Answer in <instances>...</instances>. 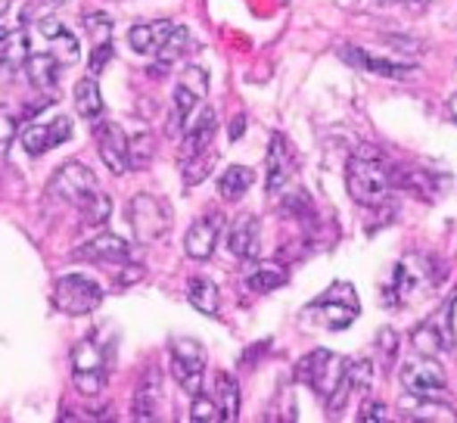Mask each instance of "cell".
Listing matches in <instances>:
<instances>
[{
	"label": "cell",
	"instance_id": "44dd1931",
	"mask_svg": "<svg viewBox=\"0 0 457 423\" xmlns=\"http://www.w3.org/2000/svg\"><path fill=\"white\" fill-rule=\"evenodd\" d=\"M215 128H218L215 112H212V109H203V115L193 121V128L184 134V140H181V162H184V159H190V156H199V153L212 150Z\"/></svg>",
	"mask_w": 457,
	"mask_h": 423
},
{
	"label": "cell",
	"instance_id": "d590c367",
	"mask_svg": "<svg viewBox=\"0 0 457 423\" xmlns=\"http://www.w3.org/2000/svg\"><path fill=\"white\" fill-rule=\"evenodd\" d=\"M193 399V405H190V420H205V423H212V420H221V414H218V405H215V399H209V395H190Z\"/></svg>",
	"mask_w": 457,
	"mask_h": 423
},
{
	"label": "cell",
	"instance_id": "6da1fadb",
	"mask_svg": "<svg viewBox=\"0 0 457 423\" xmlns=\"http://www.w3.org/2000/svg\"><path fill=\"white\" fill-rule=\"evenodd\" d=\"M345 187H349V196L358 203V206H367V209H377L389 200L392 187V165L379 156L377 150L364 146L358 150L355 156L349 159L345 165Z\"/></svg>",
	"mask_w": 457,
	"mask_h": 423
},
{
	"label": "cell",
	"instance_id": "d4e9b609",
	"mask_svg": "<svg viewBox=\"0 0 457 423\" xmlns=\"http://www.w3.org/2000/svg\"><path fill=\"white\" fill-rule=\"evenodd\" d=\"M255 184V171L246 169V165H230L221 178H218V194L228 203H237L246 196V190Z\"/></svg>",
	"mask_w": 457,
	"mask_h": 423
},
{
	"label": "cell",
	"instance_id": "7402d4cb",
	"mask_svg": "<svg viewBox=\"0 0 457 423\" xmlns=\"http://www.w3.org/2000/svg\"><path fill=\"white\" fill-rule=\"evenodd\" d=\"M171 29H175V22H169V19H156V22H140L134 25L131 31H128V44H131V50H137V54H156L159 47H162V41L171 35Z\"/></svg>",
	"mask_w": 457,
	"mask_h": 423
},
{
	"label": "cell",
	"instance_id": "5bb4252c",
	"mask_svg": "<svg viewBox=\"0 0 457 423\" xmlns=\"http://www.w3.org/2000/svg\"><path fill=\"white\" fill-rule=\"evenodd\" d=\"M96 153H100L103 165L112 175H125L131 169V153H128V134L115 121H103V128L96 131Z\"/></svg>",
	"mask_w": 457,
	"mask_h": 423
},
{
	"label": "cell",
	"instance_id": "2e32d148",
	"mask_svg": "<svg viewBox=\"0 0 457 423\" xmlns=\"http://www.w3.org/2000/svg\"><path fill=\"white\" fill-rule=\"evenodd\" d=\"M228 249L243 261H255L262 253V224L255 215H240L228 234Z\"/></svg>",
	"mask_w": 457,
	"mask_h": 423
},
{
	"label": "cell",
	"instance_id": "ab89813d",
	"mask_svg": "<svg viewBox=\"0 0 457 423\" xmlns=\"http://www.w3.org/2000/svg\"><path fill=\"white\" fill-rule=\"evenodd\" d=\"M12 140H16V115H10V109L0 106V153L10 150Z\"/></svg>",
	"mask_w": 457,
	"mask_h": 423
},
{
	"label": "cell",
	"instance_id": "603a6c76",
	"mask_svg": "<svg viewBox=\"0 0 457 423\" xmlns=\"http://www.w3.org/2000/svg\"><path fill=\"white\" fill-rule=\"evenodd\" d=\"M25 75H29V81L37 87V91H50V87H56V81H60L62 75V62L56 60L54 54H35L25 60Z\"/></svg>",
	"mask_w": 457,
	"mask_h": 423
},
{
	"label": "cell",
	"instance_id": "ee69618b",
	"mask_svg": "<svg viewBox=\"0 0 457 423\" xmlns=\"http://www.w3.org/2000/svg\"><path fill=\"white\" fill-rule=\"evenodd\" d=\"M243 128H246V119H243V115H237L234 125H230V140H240Z\"/></svg>",
	"mask_w": 457,
	"mask_h": 423
},
{
	"label": "cell",
	"instance_id": "c3c4849f",
	"mask_svg": "<svg viewBox=\"0 0 457 423\" xmlns=\"http://www.w3.org/2000/svg\"><path fill=\"white\" fill-rule=\"evenodd\" d=\"M6 6H10V0H0V16L6 12Z\"/></svg>",
	"mask_w": 457,
	"mask_h": 423
},
{
	"label": "cell",
	"instance_id": "bcb514c9",
	"mask_svg": "<svg viewBox=\"0 0 457 423\" xmlns=\"http://www.w3.org/2000/svg\"><path fill=\"white\" fill-rule=\"evenodd\" d=\"M448 115H452V119L457 121V94H454L452 100H448Z\"/></svg>",
	"mask_w": 457,
	"mask_h": 423
},
{
	"label": "cell",
	"instance_id": "7dc6e473",
	"mask_svg": "<svg viewBox=\"0 0 457 423\" xmlns=\"http://www.w3.org/2000/svg\"><path fill=\"white\" fill-rule=\"evenodd\" d=\"M389 4H414V0H389ZM417 4H427V0H417Z\"/></svg>",
	"mask_w": 457,
	"mask_h": 423
},
{
	"label": "cell",
	"instance_id": "f35d334b",
	"mask_svg": "<svg viewBox=\"0 0 457 423\" xmlns=\"http://www.w3.org/2000/svg\"><path fill=\"white\" fill-rule=\"evenodd\" d=\"M128 153H131V165H146L153 156V140L140 134V137L128 140Z\"/></svg>",
	"mask_w": 457,
	"mask_h": 423
},
{
	"label": "cell",
	"instance_id": "8fae6325",
	"mask_svg": "<svg viewBox=\"0 0 457 423\" xmlns=\"http://www.w3.org/2000/svg\"><path fill=\"white\" fill-rule=\"evenodd\" d=\"M402 386L411 395H445V370L429 355L411 358L402 364Z\"/></svg>",
	"mask_w": 457,
	"mask_h": 423
},
{
	"label": "cell",
	"instance_id": "ffe728a7",
	"mask_svg": "<svg viewBox=\"0 0 457 423\" xmlns=\"http://www.w3.org/2000/svg\"><path fill=\"white\" fill-rule=\"evenodd\" d=\"M402 414L404 420H445L454 423L457 414L452 405L439 402V395H404L402 399Z\"/></svg>",
	"mask_w": 457,
	"mask_h": 423
},
{
	"label": "cell",
	"instance_id": "7a4b0ae2",
	"mask_svg": "<svg viewBox=\"0 0 457 423\" xmlns=\"http://www.w3.org/2000/svg\"><path fill=\"white\" fill-rule=\"evenodd\" d=\"M358 311H361V303H358V293L349 280H339L333 284L327 293H320L312 305H308V315L318 320L327 330H345L358 320Z\"/></svg>",
	"mask_w": 457,
	"mask_h": 423
},
{
	"label": "cell",
	"instance_id": "e575fe53",
	"mask_svg": "<svg viewBox=\"0 0 457 423\" xmlns=\"http://www.w3.org/2000/svg\"><path fill=\"white\" fill-rule=\"evenodd\" d=\"M81 209V221L85 224H91V228H100V224H106L109 221V215H112V200L109 196H103L100 190L91 196V200L85 203V206H79Z\"/></svg>",
	"mask_w": 457,
	"mask_h": 423
},
{
	"label": "cell",
	"instance_id": "d6a6232c",
	"mask_svg": "<svg viewBox=\"0 0 457 423\" xmlns=\"http://www.w3.org/2000/svg\"><path fill=\"white\" fill-rule=\"evenodd\" d=\"M215 159H218L215 150H205V153H199V156L184 159L181 171H184V184H187V187H196V184L212 171V162H215Z\"/></svg>",
	"mask_w": 457,
	"mask_h": 423
},
{
	"label": "cell",
	"instance_id": "cb8c5ba5",
	"mask_svg": "<svg viewBox=\"0 0 457 423\" xmlns=\"http://www.w3.org/2000/svg\"><path fill=\"white\" fill-rule=\"evenodd\" d=\"M187 299H190L193 309L203 311V315H209V318H215L218 309H221V293H218V286L212 284L209 278L187 280Z\"/></svg>",
	"mask_w": 457,
	"mask_h": 423
},
{
	"label": "cell",
	"instance_id": "5b68a950",
	"mask_svg": "<svg viewBox=\"0 0 457 423\" xmlns=\"http://www.w3.org/2000/svg\"><path fill=\"white\" fill-rule=\"evenodd\" d=\"M128 224L137 243H156L171 230V209L153 194H137L128 206Z\"/></svg>",
	"mask_w": 457,
	"mask_h": 423
},
{
	"label": "cell",
	"instance_id": "60d3db41",
	"mask_svg": "<svg viewBox=\"0 0 457 423\" xmlns=\"http://www.w3.org/2000/svg\"><path fill=\"white\" fill-rule=\"evenodd\" d=\"M109 60H112V44H109V41L96 44L94 54H91V75H100L103 69L109 66Z\"/></svg>",
	"mask_w": 457,
	"mask_h": 423
},
{
	"label": "cell",
	"instance_id": "1f68e13d",
	"mask_svg": "<svg viewBox=\"0 0 457 423\" xmlns=\"http://www.w3.org/2000/svg\"><path fill=\"white\" fill-rule=\"evenodd\" d=\"M345 383H349L352 393H367L373 383V361L370 358H355V361H345Z\"/></svg>",
	"mask_w": 457,
	"mask_h": 423
},
{
	"label": "cell",
	"instance_id": "e0dca14e",
	"mask_svg": "<svg viewBox=\"0 0 457 423\" xmlns=\"http://www.w3.org/2000/svg\"><path fill=\"white\" fill-rule=\"evenodd\" d=\"M293 175V150H289V140L283 134H274L271 144H268L265 156V184L271 194L283 190V184H289Z\"/></svg>",
	"mask_w": 457,
	"mask_h": 423
},
{
	"label": "cell",
	"instance_id": "4dcf8cb0",
	"mask_svg": "<svg viewBox=\"0 0 457 423\" xmlns=\"http://www.w3.org/2000/svg\"><path fill=\"white\" fill-rule=\"evenodd\" d=\"M29 56H31V47H29V37L25 35L4 37V44H0V69H6V72H19Z\"/></svg>",
	"mask_w": 457,
	"mask_h": 423
},
{
	"label": "cell",
	"instance_id": "9a60e30c",
	"mask_svg": "<svg viewBox=\"0 0 457 423\" xmlns=\"http://www.w3.org/2000/svg\"><path fill=\"white\" fill-rule=\"evenodd\" d=\"M72 137V119L69 115H56L50 125H29L22 131V150L29 156H41V153L54 150V146L66 144Z\"/></svg>",
	"mask_w": 457,
	"mask_h": 423
},
{
	"label": "cell",
	"instance_id": "8d00e7d4",
	"mask_svg": "<svg viewBox=\"0 0 457 423\" xmlns=\"http://www.w3.org/2000/svg\"><path fill=\"white\" fill-rule=\"evenodd\" d=\"M377 349H379V364H383V368L389 370V368H392V361H395V352H398V336H395V330H379Z\"/></svg>",
	"mask_w": 457,
	"mask_h": 423
},
{
	"label": "cell",
	"instance_id": "4316f807",
	"mask_svg": "<svg viewBox=\"0 0 457 423\" xmlns=\"http://www.w3.org/2000/svg\"><path fill=\"white\" fill-rule=\"evenodd\" d=\"M215 405L221 420H237L240 418V386L230 374L215 377Z\"/></svg>",
	"mask_w": 457,
	"mask_h": 423
},
{
	"label": "cell",
	"instance_id": "836d02e7",
	"mask_svg": "<svg viewBox=\"0 0 457 423\" xmlns=\"http://www.w3.org/2000/svg\"><path fill=\"white\" fill-rule=\"evenodd\" d=\"M50 41V54L56 56V60L62 62V66H69V62H75L79 60V54H81V47H79V37L72 35V31H56L54 37H47Z\"/></svg>",
	"mask_w": 457,
	"mask_h": 423
},
{
	"label": "cell",
	"instance_id": "ac0fdd59",
	"mask_svg": "<svg viewBox=\"0 0 457 423\" xmlns=\"http://www.w3.org/2000/svg\"><path fill=\"white\" fill-rule=\"evenodd\" d=\"M339 56H343L349 66H358L364 69V72H377V75H386V79H404V75L414 72V66L411 62H392V60H379V56H373L370 50H361V47H343L339 50Z\"/></svg>",
	"mask_w": 457,
	"mask_h": 423
},
{
	"label": "cell",
	"instance_id": "8992f818",
	"mask_svg": "<svg viewBox=\"0 0 457 423\" xmlns=\"http://www.w3.org/2000/svg\"><path fill=\"white\" fill-rule=\"evenodd\" d=\"M54 305L62 315H91L103 305V290L100 284L85 274H62L54 284Z\"/></svg>",
	"mask_w": 457,
	"mask_h": 423
},
{
	"label": "cell",
	"instance_id": "681fc988",
	"mask_svg": "<svg viewBox=\"0 0 457 423\" xmlns=\"http://www.w3.org/2000/svg\"><path fill=\"white\" fill-rule=\"evenodd\" d=\"M4 37H6V31H0V44H4Z\"/></svg>",
	"mask_w": 457,
	"mask_h": 423
},
{
	"label": "cell",
	"instance_id": "484cf974",
	"mask_svg": "<svg viewBox=\"0 0 457 423\" xmlns=\"http://www.w3.org/2000/svg\"><path fill=\"white\" fill-rule=\"evenodd\" d=\"M196 47V41H193V35L187 29H181V25H175L171 29V35L162 41V47L156 50V62H159V69H169L171 62H178V60H184L190 50Z\"/></svg>",
	"mask_w": 457,
	"mask_h": 423
},
{
	"label": "cell",
	"instance_id": "f546056e",
	"mask_svg": "<svg viewBox=\"0 0 457 423\" xmlns=\"http://www.w3.org/2000/svg\"><path fill=\"white\" fill-rule=\"evenodd\" d=\"M287 280H289V271L280 265V261H262V265L246 278V284H249V290H255V293H271L277 286L287 284Z\"/></svg>",
	"mask_w": 457,
	"mask_h": 423
},
{
	"label": "cell",
	"instance_id": "7c38bea8",
	"mask_svg": "<svg viewBox=\"0 0 457 423\" xmlns=\"http://www.w3.org/2000/svg\"><path fill=\"white\" fill-rule=\"evenodd\" d=\"M221 230H224V215H221V212H205L203 218H196V221L190 224V230H187V236H184L187 255H190L193 261L212 259L218 240H221Z\"/></svg>",
	"mask_w": 457,
	"mask_h": 423
},
{
	"label": "cell",
	"instance_id": "4fadbf2b",
	"mask_svg": "<svg viewBox=\"0 0 457 423\" xmlns=\"http://www.w3.org/2000/svg\"><path fill=\"white\" fill-rule=\"evenodd\" d=\"M427 268L429 265H423L420 259L398 261L395 271H392V284L386 286V293H383V303H389V305L411 303V299L417 296V290L427 284Z\"/></svg>",
	"mask_w": 457,
	"mask_h": 423
},
{
	"label": "cell",
	"instance_id": "277c9868",
	"mask_svg": "<svg viewBox=\"0 0 457 423\" xmlns=\"http://www.w3.org/2000/svg\"><path fill=\"white\" fill-rule=\"evenodd\" d=\"M343 374H345V358H339L337 352H330V349L308 352V355L295 364V380L305 383L308 389H314L324 402L337 393Z\"/></svg>",
	"mask_w": 457,
	"mask_h": 423
},
{
	"label": "cell",
	"instance_id": "9c48e42d",
	"mask_svg": "<svg viewBox=\"0 0 457 423\" xmlns=\"http://www.w3.org/2000/svg\"><path fill=\"white\" fill-rule=\"evenodd\" d=\"M454 299H457V293H452V296H448V303L442 305L433 318H427L414 333H411L417 352H423V355H439V352H452L454 349V327H452Z\"/></svg>",
	"mask_w": 457,
	"mask_h": 423
},
{
	"label": "cell",
	"instance_id": "7bdbcfd3",
	"mask_svg": "<svg viewBox=\"0 0 457 423\" xmlns=\"http://www.w3.org/2000/svg\"><path fill=\"white\" fill-rule=\"evenodd\" d=\"M37 29H41V35H44V37H54L56 31H62V29H66V25H62L60 19L47 16V19H41V22H37Z\"/></svg>",
	"mask_w": 457,
	"mask_h": 423
},
{
	"label": "cell",
	"instance_id": "ba28073f",
	"mask_svg": "<svg viewBox=\"0 0 457 423\" xmlns=\"http://www.w3.org/2000/svg\"><path fill=\"white\" fill-rule=\"evenodd\" d=\"M171 374H175L178 386L187 395H196L203 389L205 374V349L196 339H171Z\"/></svg>",
	"mask_w": 457,
	"mask_h": 423
},
{
	"label": "cell",
	"instance_id": "f1b7e54d",
	"mask_svg": "<svg viewBox=\"0 0 457 423\" xmlns=\"http://www.w3.org/2000/svg\"><path fill=\"white\" fill-rule=\"evenodd\" d=\"M156 402H159V370H146L144 383L137 386L134 395V418L137 420H150L156 414Z\"/></svg>",
	"mask_w": 457,
	"mask_h": 423
},
{
	"label": "cell",
	"instance_id": "83f0119b",
	"mask_svg": "<svg viewBox=\"0 0 457 423\" xmlns=\"http://www.w3.org/2000/svg\"><path fill=\"white\" fill-rule=\"evenodd\" d=\"M72 97H75V109H79L81 119L96 121L103 115V94H100V87H96L94 75L91 79H81L79 85H75Z\"/></svg>",
	"mask_w": 457,
	"mask_h": 423
},
{
	"label": "cell",
	"instance_id": "f6af8a7d",
	"mask_svg": "<svg viewBox=\"0 0 457 423\" xmlns=\"http://www.w3.org/2000/svg\"><path fill=\"white\" fill-rule=\"evenodd\" d=\"M140 274H144L140 268H134V271H121V274H119V284H121V286H125V284H134V280H137Z\"/></svg>",
	"mask_w": 457,
	"mask_h": 423
},
{
	"label": "cell",
	"instance_id": "30bf717a",
	"mask_svg": "<svg viewBox=\"0 0 457 423\" xmlns=\"http://www.w3.org/2000/svg\"><path fill=\"white\" fill-rule=\"evenodd\" d=\"M205 91H209V72L203 66H187L178 79V87H175V109H171V125L169 131H181L187 125V119L193 115V109L203 104Z\"/></svg>",
	"mask_w": 457,
	"mask_h": 423
},
{
	"label": "cell",
	"instance_id": "d6986e66",
	"mask_svg": "<svg viewBox=\"0 0 457 423\" xmlns=\"http://www.w3.org/2000/svg\"><path fill=\"white\" fill-rule=\"evenodd\" d=\"M75 255L87 261H128L131 259V243L121 240L119 234H96L81 249H75Z\"/></svg>",
	"mask_w": 457,
	"mask_h": 423
},
{
	"label": "cell",
	"instance_id": "52a82bcc",
	"mask_svg": "<svg viewBox=\"0 0 457 423\" xmlns=\"http://www.w3.org/2000/svg\"><path fill=\"white\" fill-rule=\"evenodd\" d=\"M96 175L81 162H66L47 184V196L66 206H85L87 200L96 194Z\"/></svg>",
	"mask_w": 457,
	"mask_h": 423
},
{
	"label": "cell",
	"instance_id": "b9f144b4",
	"mask_svg": "<svg viewBox=\"0 0 457 423\" xmlns=\"http://www.w3.org/2000/svg\"><path fill=\"white\" fill-rule=\"evenodd\" d=\"M361 420H364V423L389 420V408H386L383 402H370V405H361Z\"/></svg>",
	"mask_w": 457,
	"mask_h": 423
},
{
	"label": "cell",
	"instance_id": "74e56055",
	"mask_svg": "<svg viewBox=\"0 0 457 423\" xmlns=\"http://www.w3.org/2000/svg\"><path fill=\"white\" fill-rule=\"evenodd\" d=\"M85 29L91 31L96 44H103V41H109V29H112V22L106 19V12H87Z\"/></svg>",
	"mask_w": 457,
	"mask_h": 423
},
{
	"label": "cell",
	"instance_id": "3957f363",
	"mask_svg": "<svg viewBox=\"0 0 457 423\" xmlns=\"http://www.w3.org/2000/svg\"><path fill=\"white\" fill-rule=\"evenodd\" d=\"M72 380L81 395H96L109 380V355L100 336H85L72 349Z\"/></svg>",
	"mask_w": 457,
	"mask_h": 423
},
{
	"label": "cell",
	"instance_id": "f907efd6",
	"mask_svg": "<svg viewBox=\"0 0 457 423\" xmlns=\"http://www.w3.org/2000/svg\"><path fill=\"white\" fill-rule=\"evenodd\" d=\"M54 4H66V0H54Z\"/></svg>",
	"mask_w": 457,
	"mask_h": 423
}]
</instances>
